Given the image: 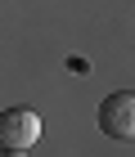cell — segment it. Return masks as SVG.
I'll return each instance as SVG.
<instances>
[{"label":"cell","instance_id":"3957f363","mask_svg":"<svg viewBox=\"0 0 135 157\" xmlns=\"http://www.w3.org/2000/svg\"><path fill=\"white\" fill-rule=\"evenodd\" d=\"M0 157H27V148H0Z\"/></svg>","mask_w":135,"mask_h":157},{"label":"cell","instance_id":"7a4b0ae2","mask_svg":"<svg viewBox=\"0 0 135 157\" xmlns=\"http://www.w3.org/2000/svg\"><path fill=\"white\" fill-rule=\"evenodd\" d=\"M41 139V117L32 108H5L0 112V148H32Z\"/></svg>","mask_w":135,"mask_h":157},{"label":"cell","instance_id":"6da1fadb","mask_svg":"<svg viewBox=\"0 0 135 157\" xmlns=\"http://www.w3.org/2000/svg\"><path fill=\"white\" fill-rule=\"evenodd\" d=\"M99 130L108 139H131L135 135V94L131 90H117L99 103Z\"/></svg>","mask_w":135,"mask_h":157}]
</instances>
